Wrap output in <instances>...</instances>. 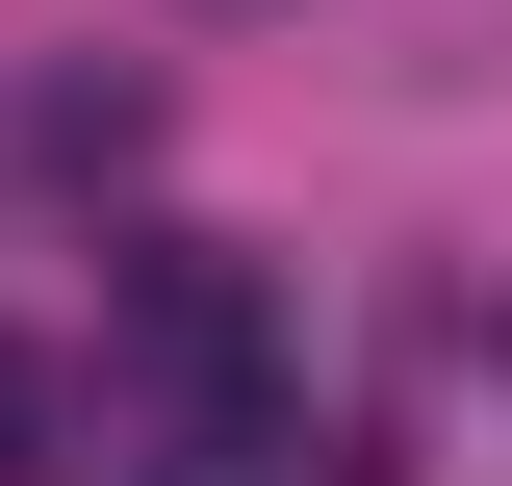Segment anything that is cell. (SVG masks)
<instances>
[{
	"label": "cell",
	"instance_id": "cell-3",
	"mask_svg": "<svg viewBox=\"0 0 512 486\" xmlns=\"http://www.w3.org/2000/svg\"><path fill=\"white\" fill-rule=\"evenodd\" d=\"M0 486H77V359L52 333H0Z\"/></svg>",
	"mask_w": 512,
	"mask_h": 486
},
{
	"label": "cell",
	"instance_id": "cell-2",
	"mask_svg": "<svg viewBox=\"0 0 512 486\" xmlns=\"http://www.w3.org/2000/svg\"><path fill=\"white\" fill-rule=\"evenodd\" d=\"M359 486H461V307H410V384H384V461Z\"/></svg>",
	"mask_w": 512,
	"mask_h": 486
},
{
	"label": "cell",
	"instance_id": "cell-1",
	"mask_svg": "<svg viewBox=\"0 0 512 486\" xmlns=\"http://www.w3.org/2000/svg\"><path fill=\"white\" fill-rule=\"evenodd\" d=\"M103 410H154L180 486H308V359H282L256 256H205V231H154L103 282Z\"/></svg>",
	"mask_w": 512,
	"mask_h": 486
}]
</instances>
